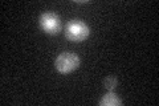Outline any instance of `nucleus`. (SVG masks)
<instances>
[{"label": "nucleus", "instance_id": "f257e3e1", "mask_svg": "<svg viewBox=\"0 0 159 106\" xmlns=\"http://www.w3.org/2000/svg\"><path fill=\"white\" fill-rule=\"evenodd\" d=\"M90 36V29L81 20H72L65 28V37L73 43H80Z\"/></svg>", "mask_w": 159, "mask_h": 106}, {"label": "nucleus", "instance_id": "f03ea898", "mask_svg": "<svg viewBox=\"0 0 159 106\" xmlns=\"http://www.w3.org/2000/svg\"><path fill=\"white\" fill-rule=\"evenodd\" d=\"M81 64V60L73 52H62L58 54L56 61H54V67L61 74H66L73 72L74 69H77Z\"/></svg>", "mask_w": 159, "mask_h": 106}, {"label": "nucleus", "instance_id": "7ed1b4c3", "mask_svg": "<svg viewBox=\"0 0 159 106\" xmlns=\"http://www.w3.org/2000/svg\"><path fill=\"white\" fill-rule=\"evenodd\" d=\"M40 27L48 35H56L60 31V19L52 12H45L40 16Z\"/></svg>", "mask_w": 159, "mask_h": 106}, {"label": "nucleus", "instance_id": "20e7f679", "mask_svg": "<svg viewBox=\"0 0 159 106\" xmlns=\"http://www.w3.org/2000/svg\"><path fill=\"white\" fill-rule=\"evenodd\" d=\"M122 101L118 98V95L113 92H109L107 94H105L103 97L99 99V105L102 106H117V105H121Z\"/></svg>", "mask_w": 159, "mask_h": 106}, {"label": "nucleus", "instance_id": "39448f33", "mask_svg": "<svg viewBox=\"0 0 159 106\" xmlns=\"http://www.w3.org/2000/svg\"><path fill=\"white\" fill-rule=\"evenodd\" d=\"M103 85H105V88L109 90V92H113V90L116 89V86H117V78L114 77V76H109V77L105 78Z\"/></svg>", "mask_w": 159, "mask_h": 106}]
</instances>
